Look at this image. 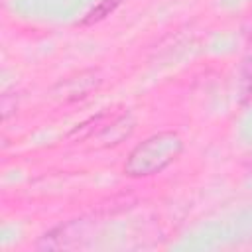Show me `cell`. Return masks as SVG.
Masks as SVG:
<instances>
[{"label":"cell","mask_w":252,"mask_h":252,"mask_svg":"<svg viewBox=\"0 0 252 252\" xmlns=\"http://www.w3.org/2000/svg\"><path fill=\"white\" fill-rule=\"evenodd\" d=\"M183 150V142L175 132H158L138 144L126 163L124 173L130 177H148L163 171L169 163H173Z\"/></svg>","instance_id":"cell-1"},{"label":"cell","mask_w":252,"mask_h":252,"mask_svg":"<svg viewBox=\"0 0 252 252\" xmlns=\"http://www.w3.org/2000/svg\"><path fill=\"white\" fill-rule=\"evenodd\" d=\"M122 0H102L96 8H93V12L89 14V18L85 20V24H93V22H96V20H100V18H104V16H108L118 4H120Z\"/></svg>","instance_id":"cell-2"}]
</instances>
